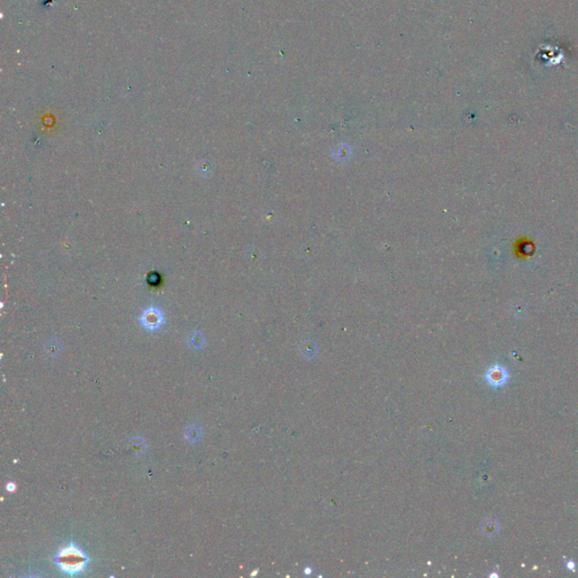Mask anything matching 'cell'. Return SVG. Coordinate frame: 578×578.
Wrapping results in <instances>:
<instances>
[{
    "mask_svg": "<svg viewBox=\"0 0 578 578\" xmlns=\"http://www.w3.org/2000/svg\"><path fill=\"white\" fill-rule=\"evenodd\" d=\"M312 572H313V570H312V568H310V567H306V568L304 569L305 575H310V574H312Z\"/></svg>",
    "mask_w": 578,
    "mask_h": 578,
    "instance_id": "obj_8",
    "label": "cell"
},
{
    "mask_svg": "<svg viewBox=\"0 0 578 578\" xmlns=\"http://www.w3.org/2000/svg\"><path fill=\"white\" fill-rule=\"evenodd\" d=\"M131 448H132L133 453L141 454L146 451V443L141 438H134L133 441L131 442Z\"/></svg>",
    "mask_w": 578,
    "mask_h": 578,
    "instance_id": "obj_6",
    "label": "cell"
},
{
    "mask_svg": "<svg viewBox=\"0 0 578 578\" xmlns=\"http://www.w3.org/2000/svg\"><path fill=\"white\" fill-rule=\"evenodd\" d=\"M485 378L492 388H502L508 382L509 373L502 365H494L485 372Z\"/></svg>",
    "mask_w": 578,
    "mask_h": 578,
    "instance_id": "obj_2",
    "label": "cell"
},
{
    "mask_svg": "<svg viewBox=\"0 0 578 578\" xmlns=\"http://www.w3.org/2000/svg\"><path fill=\"white\" fill-rule=\"evenodd\" d=\"M202 436H204V431H202L200 425L191 424L186 428V430H184V438H186L187 442L192 443V444L193 443L200 442Z\"/></svg>",
    "mask_w": 578,
    "mask_h": 578,
    "instance_id": "obj_4",
    "label": "cell"
},
{
    "mask_svg": "<svg viewBox=\"0 0 578 578\" xmlns=\"http://www.w3.org/2000/svg\"><path fill=\"white\" fill-rule=\"evenodd\" d=\"M15 489H16V485L13 484V482H12V484L7 485V490H8V491H14V490H15Z\"/></svg>",
    "mask_w": 578,
    "mask_h": 578,
    "instance_id": "obj_7",
    "label": "cell"
},
{
    "mask_svg": "<svg viewBox=\"0 0 578 578\" xmlns=\"http://www.w3.org/2000/svg\"><path fill=\"white\" fill-rule=\"evenodd\" d=\"M189 346L193 349H201L205 346V340L200 333H193L189 336Z\"/></svg>",
    "mask_w": 578,
    "mask_h": 578,
    "instance_id": "obj_5",
    "label": "cell"
},
{
    "mask_svg": "<svg viewBox=\"0 0 578 578\" xmlns=\"http://www.w3.org/2000/svg\"><path fill=\"white\" fill-rule=\"evenodd\" d=\"M163 323H164V314L162 313L161 310L156 307L148 308L140 317V324L145 329L150 330V331L159 329Z\"/></svg>",
    "mask_w": 578,
    "mask_h": 578,
    "instance_id": "obj_3",
    "label": "cell"
},
{
    "mask_svg": "<svg viewBox=\"0 0 578 578\" xmlns=\"http://www.w3.org/2000/svg\"><path fill=\"white\" fill-rule=\"evenodd\" d=\"M53 562L58 566L61 573L69 576H76L86 570L91 559L75 542H70L66 547L59 548L53 557Z\"/></svg>",
    "mask_w": 578,
    "mask_h": 578,
    "instance_id": "obj_1",
    "label": "cell"
}]
</instances>
